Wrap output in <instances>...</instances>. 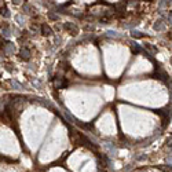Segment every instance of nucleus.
<instances>
[{
  "label": "nucleus",
  "instance_id": "1",
  "mask_svg": "<svg viewBox=\"0 0 172 172\" xmlns=\"http://www.w3.org/2000/svg\"><path fill=\"white\" fill-rule=\"evenodd\" d=\"M54 85L57 87V88H65L67 85V80H65L63 77H57L54 80Z\"/></svg>",
  "mask_w": 172,
  "mask_h": 172
},
{
  "label": "nucleus",
  "instance_id": "2",
  "mask_svg": "<svg viewBox=\"0 0 172 172\" xmlns=\"http://www.w3.org/2000/svg\"><path fill=\"white\" fill-rule=\"evenodd\" d=\"M19 57H21V59H25V61H28V59L30 58V53L28 48H22L21 51H19Z\"/></svg>",
  "mask_w": 172,
  "mask_h": 172
},
{
  "label": "nucleus",
  "instance_id": "3",
  "mask_svg": "<svg viewBox=\"0 0 172 172\" xmlns=\"http://www.w3.org/2000/svg\"><path fill=\"white\" fill-rule=\"evenodd\" d=\"M41 33L44 35V36H51L53 35V30H51V28L48 26V25H41Z\"/></svg>",
  "mask_w": 172,
  "mask_h": 172
},
{
  "label": "nucleus",
  "instance_id": "4",
  "mask_svg": "<svg viewBox=\"0 0 172 172\" xmlns=\"http://www.w3.org/2000/svg\"><path fill=\"white\" fill-rule=\"evenodd\" d=\"M125 4H127V3L124 2V0H123V2H120V3H117V4H116V10H117L118 13H123V11L125 10Z\"/></svg>",
  "mask_w": 172,
  "mask_h": 172
},
{
  "label": "nucleus",
  "instance_id": "5",
  "mask_svg": "<svg viewBox=\"0 0 172 172\" xmlns=\"http://www.w3.org/2000/svg\"><path fill=\"white\" fill-rule=\"evenodd\" d=\"M65 29H66V30H70L72 35H76V33H77V28H76L74 25H72V23H66V25H65Z\"/></svg>",
  "mask_w": 172,
  "mask_h": 172
},
{
  "label": "nucleus",
  "instance_id": "6",
  "mask_svg": "<svg viewBox=\"0 0 172 172\" xmlns=\"http://www.w3.org/2000/svg\"><path fill=\"white\" fill-rule=\"evenodd\" d=\"M154 29L156 30H162L164 29V23H162V21H157L154 23Z\"/></svg>",
  "mask_w": 172,
  "mask_h": 172
},
{
  "label": "nucleus",
  "instance_id": "7",
  "mask_svg": "<svg viewBox=\"0 0 172 172\" xmlns=\"http://www.w3.org/2000/svg\"><path fill=\"white\" fill-rule=\"evenodd\" d=\"M131 36H132L134 39H141V37H143V35L141 33V32H138V30H132Z\"/></svg>",
  "mask_w": 172,
  "mask_h": 172
},
{
  "label": "nucleus",
  "instance_id": "8",
  "mask_svg": "<svg viewBox=\"0 0 172 172\" xmlns=\"http://www.w3.org/2000/svg\"><path fill=\"white\" fill-rule=\"evenodd\" d=\"M4 51H6V53H13V51H14V46L13 44H6Z\"/></svg>",
  "mask_w": 172,
  "mask_h": 172
},
{
  "label": "nucleus",
  "instance_id": "9",
  "mask_svg": "<svg viewBox=\"0 0 172 172\" xmlns=\"http://www.w3.org/2000/svg\"><path fill=\"white\" fill-rule=\"evenodd\" d=\"M2 15H3L4 18H8V17H10V13H8V10H7V7L2 8Z\"/></svg>",
  "mask_w": 172,
  "mask_h": 172
},
{
  "label": "nucleus",
  "instance_id": "10",
  "mask_svg": "<svg viewBox=\"0 0 172 172\" xmlns=\"http://www.w3.org/2000/svg\"><path fill=\"white\" fill-rule=\"evenodd\" d=\"M157 168H158L160 171H164V172L171 171V167H165V165H157Z\"/></svg>",
  "mask_w": 172,
  "mask_h": 172
},
{
  "label": "nucleus",
  "instance_id": "11",
  "mask_svg": "<svg viewBox=\"0 0 172 172\" xmlns=\"http://www.w3.org/2000/svg\"><path fill=\"white\" fill-rule=\"evenodd\" d=\"M48 17H50L51 19H58V15H57V14H54L53 11H50V13H48Z\"/></svg>",
  "mask_w": 172,
  "mask_h": 172
},
{
  "label": "nucleus",
  "instance_id": "12",
  "mask_svg": "<svg viewBox=\"0 0 172 172\" xmlns=\"http://www.w3.org/2000/svg\"><path fill=\"white\" fill-rule=\"evenodd\" d=\"M132 51L134 53H141V47L139 46H132Z\"/></svg>",
  "mask_w": 172,
  "mask_h": 172
},
{
  "label": "nucleus",
  "instance_id": "13",
  "mask_svg": "<svg viewBox=\"0 0 172 172\" xmlns=\"http://www.w3.org/2000/svg\"><path fill=\"white\" fill-rule=\"evenodd\" d=\"M167 18H168V22L171 23L172 25V11H169V13H168V15H167Z\"/></svg>",
  "mask_w": 172,
  "mask_h": 172
},
{
  "label": "nucleus",
  "instance_id": "14",
  "mask_svg": "<svg viewBox=\"0 0 172 172\" xmlns=\"http://www.w3.org/2000/svg\"><path fill=\"white\" fill-rule=\"evenodd\" d=\"M165 2L167 0H161V2H160V8H162V7L165 6Z\"/></svg>",
  "mask_w": 172,
  "mask_h": 172
},
{
  "label": "nucleus",
  "instance_id": "15",
  "mask_svg": "<svg viewBox=\"0 0 172 172\" xmlns=\"http://www.w3.org/2000/svg\"><path fill=\"white\" fill-rule=\"evenodd\" d=\"M19 2H21V0H13V3H15V4H19Z\"/></svg>",
  "mask_w": 172,
  "mask_h": 172
},
{
  "label": "nucleus",
  "instance_id": "16",
  "mask_svg": "<svg viewBox=\"0 0 172 172\" xmlns=\"http://www.w3.org/2000/svg\"><path fill=\"white\" fill-rule=\"evenodd\" d=\"M168 162H169V164H172V157H168Z\"/></svg>",
  "mask_w": 172,
  "mask_h": 172
},
{
  "label": "nucleus",
  "instance_id": "17",
  "mask_svg": "<svg viewBox=\"0 0 172 172\" xmlns=\"http://www.w3.org/2000/svg\"><path fill=\"white\" fill-rule=\"evenodd\" d=\"M169 3H172V0H169Z\"/></svg>",
  "mask_w": 172,
  "mask_h": 172
},
{
  "label": "nucleus",
  "instance_id": "18",
  "mask_svg": "<svg viewBox=\"0 0 172 172\" xmlns=\"http://www.w3.org/2000/svg\"><path fill=\"white\" fill-rule=\"evenodd\" d=\"M171 63H172V58H171Z\"/></svg>",
  "mask_w": 172,
  "mask_h": 172
}]
</instances>
